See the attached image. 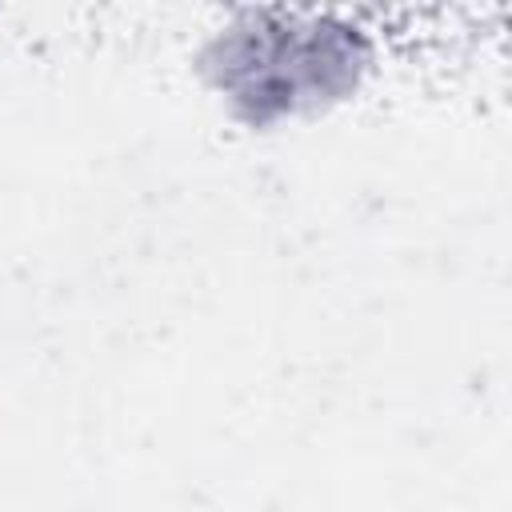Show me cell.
Returning a JSON list of instances; mask_svg holds the SVG:
<instances>
[{"label":"cell","mask_w":512,"mask_h":512,"mask_svg":"<svg viewBox=\"0 0 512 512\" xmlns=\"http://www.w3.org/2000/svg\"><path fill=\"white\" fill-rule=\"evenodd\" d=\"M368 60V40L348 24L252 12L204 44L200 76L236 124L264 132L348 100Z\"/></svg>","instance_id":"6da1fadb"}]
</instances>
